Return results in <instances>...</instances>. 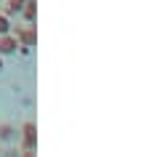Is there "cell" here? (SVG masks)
Masks as SVG:
<instances>
[{"label":"cell","mask_w":160,"mask_h":157,"mask_svg":"<svg viewBox=\"0 0 160 157\" xmlns=\"http://www.w3.org/2000/svg\"><path fill=\"white\" fill-rule=\"evenodd\" d=\"M35 146H38V128H35V123H24L22 125V152L24 155H32Z\"/></svg>","instance_id":"6da1fadb"},{"label":"cell","mask_w":160,"mask_h":157,"mask_svg":"<svg viewBox=\"0 0 160 157\" xmlns=\"http://www.w3.org/2000/svg\"><path fill=\"white\" fill-rule=\"evenodd\" d=\"M0 139H3V141H11L13 139V128H11V125H0Z\"/></svg>","instance_id":"52a82bcc"},{"label":"cell","mask_w":160,"mask_h":157,"mask_svg":"<svg viewBox=\"0 0 160 157\" xmlns=\"http://www.w3.org/2000/svg\"><path fill=\"white\" fill-rule=\"evenodd\" d=\"M24 8V0H8V6H6V13L11 16V13H22Z\"/></svg>","instance_id":"5b68a950"},{"label":"cell","mask_w":160,"mask_h":157,"mask_svg":"<svg viewBox=\"0 0 160 157\" xmlns=\"http://www.w3.org/2000/svg\"><path fill=\"white\" fill-rule=\"evenodd\" d=\"M16 37H19V45H24V48H32V45L38 43V32H35L32 24H27V27H16Z\"/></svg>","instance_id":"7a4b0ae2"},{"label":"cell","mask_w":160,"mask_h":157,"mask_svg":"<svg viewBox=\"0 0 160 157\" xmlns=\"http://www.w3.org/2000/svg\"><path fill=\"white\" fill-rule=\"evenodd\" d=\"M16 48H19V37L16 35H11V32L0 35V56H3V53H16Z\"/></svg>","instance_id":"3957f363"},{"label":"cell","mask_w":160,"mask_h":157,"mask_svg":"<svg viewBox=\"0 0 160 157\" xmlns=\"http://www.w3.org/2000/svg\"><path fill=\"white\" fill-rule=\"evenodd\" d=\"M6 32H11V19H8L6 11H0V35H6Z\"/></svg>","instance_id":"8992f818"},{"label":"cell","mask_w":160,"mask_h":157,"mask_svg":"<svg viewBox=\"0 0 160 157\" xmlns=\"http://www.w3.org/2000/svg\"><path fill=\"white\" fill-rule=\"evenodd\" d=\"M22 13H24V19H27V22L32 24V22H35V16H38V3H35V0H24Z\"/></svg>","instance_id":"277c9868"},{"label":"cell","mask_w":160,"mask_h":157,"mask_svg":"<svg viewBox=\"0 0 160 157\" xmlns=\"http://www.w3.org/2000/svg\"><path fill=\"white\" fill-rule=\"evenodd\" d=\"M0 69H3V59H0Z\"/></svg>","instance_id":"ba28073f"}]
</instances>
